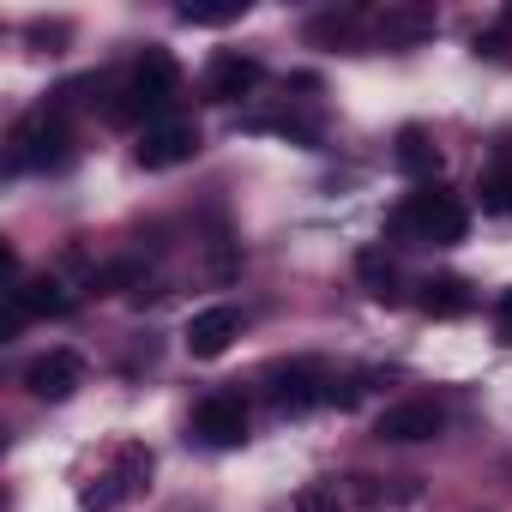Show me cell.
<instances>
[{
  "label": "cell",
  "mask_w": 512,
  "mask_h": 512,
  "mask_svg": "<svg viewBox=\"0 0 512 512\" xmlns=\"http://www.w3.org/2000/svg\"><path fill=\"white\" fill-rule=\"evenodd\" d=\"M260 386H266V398H272V410H278V416H308L314 404H326L332 374H326L314 356H290V362H272Z\"/></svg>",
  "instance_id": "cell-4"
},
{
  "label": "cell",
  "mask_w": 512,
  "mask_h": 512,
  "mask_svg": "<svg viewBox=\"0 0 512 512\" xmlns=\"http://www.w3.org/2000/svg\"><path fill=\"white\" fill-rule=\"evenodd\" d=\"M7 296H13V314H7V326H13V332H19V326H31V320H67V314H73L67 284H61V278H49V272H43V278H19Z\"/></svg>",
  "instance_id": "cell-10"
},
{
  "label": "cell",
  "mask_w": 512,
  "mask_h": 512,
  "mask_svg": "<svg viewBox=\"0 0 512 512\" xmlns=\"http://www.w3.org/2000/svg\"><path fill=\"white\" fill-rule=\"evenodd\" d=\"M175 91H181V67H175V55L169 49H145L139 61H133V73H127V85L115 91V103H109V121L115 127H127V121H139V115H151V121H169V103H175Z\"/></svg>",
  "instance_id": "cell-2"
},
{
  "label": "cell",
  "mask_w": 512,
  "mask_h": 512,
  "mask_svg": "<svg viewBox=\"0 0 512 512\" xmlns=\"http://www.w3.org/2000/svg\"><path fill=\"white\" fill-rule=\"evenodd\" d=\"M416 308H422L428 320H464V314L476 308V290H470L458 272H434V278L416 284Z\"/></svg>",
  "instance_id": "cell-13"
},
{
  "label": "cell",
  "mask_w": 512,
  "mask_h": 512,
  "mask_svg": "<svg viewBox=\"0 0 512 512\" xmlns=\"http://www.w3.org/2000/svg\"><path fill=\"white\" fill-rule=\"evenodd\" d=\"M356 31H362V13L344 7V13H320L308 25V43H356Z\"/></svg>",
  "instance_id": "cell-19"
},
{
  "label": "cell",
  "mask_w": 512,
  "mask_h": 512,
  "mask_svg": "<svg viewBox=\"0 0 512 512\" xmlns=\"http://www.w3.org/2000/svg\"><path fill=\"white\" fill-rule=\"evenodd\" d=\"M296 512H344L338 482H302L296 488Z\"/></svg>",
  "instance_id": "cell-20"
},
{
  "label": "cell",
  "mask_w": 512,
  "mask_h": 512,
  "mask_svg": "<svg viewBox=\"0 0 512 512\" xmlns=\"http://www.w3.org/2000/svg\"><path fill=\"white\" fill-rule=\"evenodd\" d=\"M247 13V0H181L175 19L181 25H235Z\"/></svg>",
  "instance_id": "cell-18"
},
{
  "label": "cell",
  "mask_w": 512,
  "mask_h": 512,
  "mask_svg": "<svg viewBox=\"0 0 512 512\" xmlns=\"http://www.w3.org/2000/svg\"><path fill=\"white\" fill-rule=\"evenodd\" d=\"M151 446L145 440H127L121 452H115V470L97 482V488H85V512H121L133 494H145V482H151Z\"/></svg>",
  "instance_id": "cell-5"
},
{
  "label": "cell",
  "mask_w": 512,
  "mask_h": 512,
  "mask_svg": "<svg viewBox=\"0 0 512 512\" xmlns=\"http://www.w3.org/2000/svg\"><path fill=\"white\" fill-rule=\"evenodd\" d=\"M494 338H500V344H512V290L494 302Z\"/></svg>",
  "instance_id": "cell-21"
},
{
  "label": "cell",
  "mask_w": 512,
  "mask_h": 512,
  "mask_svg": "<svg viewBox=\"0 0 512 512\" xmlns=\"http://www.w3.org/2000/svg\"><path fill=\"white\" fill-rule=\"evenodd\" d=\"M7 163H13V169H61V163H73V127H67V115H61V109H31V115H19Z\"/></svg>",
  "instance_id": "cell-3"
},
{
  "label": "cell",
  "mask_w": 512,
  "mask_h": 512,
  "mask_svg": "<svg viewBox=\"0 0 512 512\" xmlns=\"http://www.w3.org/2000/svg\"><path fill=\"white\" fill-rule=\"evenodd\" d=\"M187 356L193 362H217L235 338H241V308H229V302H217V308H199L193 320H187Z\"/></svg>",
  "instance_id": "cell-11"
},
{
  "label": "cell",
  "mask_w": 512,
  "mask_h": 512,
  "mask_svg": "<svg viewBox=\"0 0 512 512\" xmlns=\"http://www.w3.org/2000/svg\"><path fill=\"white\" fill-rule=\"evenodd\" d=\"M374 37H380L386 49H416V43H428V37H434V7H386V13L374 19Z\"/></svg>",
  "instance_id": "cell-14"
},
{
  "label": "cell",
  "mask_w": 512,
  "mask_h": 512,
  "mask_svg": "<svg viewBox=\"0 0 512 512\" xmlns=\"http://www.w3.org/2000/svg\"><path fill=\"white\" fill-rule=\"evenodd\" d=\"M193 440L211 452H229L247 440V398L241 392H205L193 404Z\"/></svg>",
  "instance_id": "cell-6"
},
{
  "label": "cell",
  "mask_w": 512,
  "mask_h": 512,
  "mask_svg": "<svg viewBox=\"0 0 512 512\" xmlns=\"http://www.w3.org/2000/svg\"><path fill=\"white\" fill-rule=\"evenodd\" d=\"M476 199H482V211H488V217H512V139H506V145H494L488 169L476 175Z\"/></svg>",
  "instance_id": "cell-15"
},
{
  "label": "cell",
  "mask_w": 512,
  "mask_h": 512,
  "mask_svg": "<svg viewBox=\"0 0 512 512\" xmlns=\"http://www.w3.org/2000/svg\"><path fill=\"white\" fill-rule=\"evenodd\" d=\"M440 428H446V410H440L434 398H404V404L380 410L374 440H386V446H422V440H434Z\"/></svg>",
  "instance_id": "cell-9"
},
{
  "label": "cell",
  "mask_w": 512,
  "mask_h": 512,
  "mask_svg": "<svg viewBox=\"0 0 512 512\" xmlns=\"http://www.w3.org/2000/svg\"><path fill=\"white\" fill-rule=\"evenodd\" d=\"M79 386H85V356H79V350H43V356L25 368V392H31L37 404H67Z\"/></svg>",
  "instance_id": "cell-8"
},
{
  "label": "cell",
  "mask_w": 512,
  "mask_h": 512,
  "mask_svg": "<svg viewBox=\"0 0 512 512\" xmlns=\"http://www.w3.org/2000/svg\"><path fill=\"white\" fill-rule=\"evenodd\" d=\"M266 79V67H260V55H241V49H223V55H211V67H205V97L211 103H241L253 85Z\"/></svg>",
  "instance_id": "cell-12"
},
{
  "label": "cell",
  "mask_w": 512,
  "mask_h": 512,
  "mask_svg": "<svg viewBox=\"0 0 512 512\" xmlns=\"http://www.w3.org/2000/svg\"><path fill=\"white\" fill-rule=\"evenodd\" d=\"M464 229H470V205L458 193H446L440 181H422L386 217V235L410 241V247H452V241H464Z\"/></svg>",
  "instance_id": "cell-1"
},
{
  "label": "cell",
  "mask_w": 512,
  "mask_h": 512,
  "mask_svg": "<svg viewBox=\"0 0 512 512\" xmlns=\"http://www.w3.org/2000/svg\"><path fill=\"white\" fill-rule=\"evenodd\" d=\"M392 163H398L404 175H416V181H428V175H440V145L428 139V127H398V145H392Z\"/></svg>",
  "instance_id": "cell-16"
},
{
  "label": "cell",
  "mask_w": 512,
  "mask_h": 512,
  "mask_svg": "<svg viewBox=\"0 0 512 512\" xmlns=\"http://www.w3.org/2000/svg\"><path fill=\"white\" fill-rule=\"evenodd\" d=\"M356 278H362V290H368L374 302H398V266L386 260L380 247H362V253H356Z\"/></svg>",
  "instance_id": "cell-17"
},
{
  "label": "cell",
  "mask_w": 512,
  "mask_h": 512,
  "mask_svg": "<svg viewBox=\"0 0 512 512\" xmlns=\"http://www.w3.org/2000/svg\"><path fill=\"white\" fill-rule=\"evenodd\" d=\"M199 157V127L169 115V121H145L139 145H133V163L139 169H175V163H193Z\"/></svg>",
  "instance_id": "cell-7"
}]
</instances>
